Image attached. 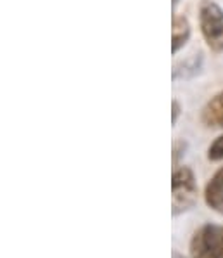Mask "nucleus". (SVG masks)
Instances as JSON below:
<instances>
[{
    "label": "nucleus",
    "instance_id": "nucleus-7",
    "mask_svg": "<svg viewBox=\"0 0 223 258\" xmlns=\"http://www.w3.org/2000/svg\"><path fill=\"white\" fill-rule=\"evenodd\" d=\"M201 66H202V57L201 54H194L190 59L182 62L180 66H175L173 70V78H190L194 75H197L201 71Z\"/></svg>",
    "mask_w": 223,
    "mask_h": 258
},
{
    "label": "nucleus",
    "instance_id": "nucleus-6",
    "mask_svg": "<svg viewBox=\"0 0 223 258\" xmlns=\"http://www.w3.org/2000/svg\"><path fill=\"white\" fill-rule=\"evenodd\" d=\"M190 33H192V30H190L189 19L182 14H173V19H171V50H173V54L184 49L190 38Z\"/></svg>",
    "mask_w": 223,
    "mask_h": 258
},
{
    "label": "nucleus",
    "instance_id": "nucleus-3",
    "mask_svg": "<svg viewBox=\"0 0 223 258\" xmlns=\"http://www.w3.org/2000/svg\"><path fill=\"white\" fill-rule=\"evenodd\" d=\"M190 258H223L221 227L206 224L190 239Z\"/></svg>",
    "mask_w": 223,
    "mask_h": 258
},
{
    "label": "nucleus",
    "instance_id": "nucleus-9",
    "mask_svg": "<svg viewBox=\"0 0 223 258\" xmlns=\"http://www.w3.org/2000/svg\"><path fill=\"white\" fill-rule=\"evenodd\" d=\"M180 113H182L180 102H178L177 99H173V101H171V123H173V125L178 121V116H180Z\"/></svg>",
    "mask_w": 223,
    "mask_h": 258
},
{
    "label": "nucleus",
    "instance_id": "nucleus-5",
    "mask_svg": "<svg viewBox=\"0 0 223 258\" xmlns=\"http://www.w3.org/2000/svg\"><path fill=\"white\" fill-rule=\"evenodd\" d=\"M201 121L208 128H223V90L214 94L204 104Z\"/></svg>",
    "mask_w": 223,
    "mask_h": 258
},
{
    "label": "nucleus",
    "instance_id": "nucleus-10",
    "mask_svg": "<svg viewBox=\"0 0 223 258\" xmlns=\"http://www.w3.org/2000/svg\"><path fill=\"white\" fill-rule=\"evenodd\" d=\"M185 151V142H177V144H175V148H173V163H177L178 161V158L182 156V154H185L184 153Z\"/></svg>",
    "mask_w": 223,
    "mask_h": 258
},
{
    "label": "nucleus",
    "instance_id": "nucleus-2",
    "mask_svg": "<svg viewBox=\"0 0 223 258\" xmlns=\"http://www.w3.org/2000/svg\"><path fill=\"white\" fill-rule=\"evenodd\" d=\"M197 182L194 172L189 166H180L173 170L171 175V208L173 215L184 213L196 205Z\"/></svg>",
    "mask_w": 223,
    "mask_h": 258
},
{
    "label": "nucleus",
    "instance_id": "nucleus-4",
    "mask_svg": "<svg viewBox=\"0 0 223 258\" xmlns=\"http://www.w3.org/2000/svg\"><path fill=\"white\" fill-rule=\"evenodd\" d=\"M204 201L213 212L223 215V166L214 172L204 187Z\"/></svg>",
    "mask_w": 223,
    "mask_h": 258
},
{
    "label": "nucleus",
    "instance_id": "nucleus-8",
    "mask_svg": "<svg viewBox=\"0 0 223 258\" xmlns=\"http://www.w3.org/2000/svg\"><path fill=\"white\" fill-rule=\"evenodd\" d=\"M208 160L209 161H223V136L214 139L213 144L208 148Z\"/></svg>",
    "mask_w": 223,
    "mask_h": 258
},
{
    "label": "nucleus",
    "instance_id": "nucleus-11",
    "mask_svg": "<svg viewBox=\"0 0 223 258\" xmlns=\"http://www.w3.org/2000/svg\"><path fill=\"white\" fill-rule=\"evenodd\" d=\"M178 2H180V0H171V6H173V9L178 6Z\"/></svg>",
    "mask_w": 223,
    "mask_h": 258
},
{
    "label": "nucleus",
    "instance_id": "nucleus-12",
    "mask_svg": "<svg viewBox=\"0 0 223 258\" xmlns=\"http://www.w3.org/2000/svg\"><path fill=\"white\" fill-rule=\"evenodd\" d=\"M221 255H223V227H221Z\"/></svg>",
    "mask_w": 223,
    "mask_h": 258
},
{
    "label": "nucleus",
    "instance_id": "nucleus-1",
    "mask_svg": "<svg viewBox=\"0 0 223 258\" xmlns=\"http://www.w3.org/2000/svg\"><path fill=\"white\" fill-rule=\"evenodd\" d=\"M199 26L211 52H223V9L213 0H202L199 6Z\"/></svg>",
    "mask_w": 223,
    "mask_h": 258
}]
</instances>
